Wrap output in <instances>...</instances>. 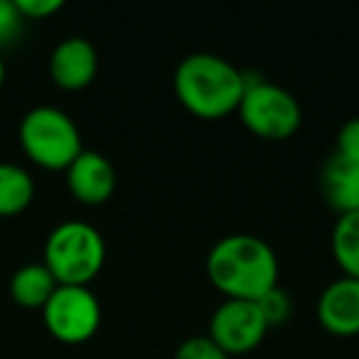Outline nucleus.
I'll use <instances>...</instances> for the list:
<instances>
[{
    "instance_id": "2",
    "label": "nucleus",
    "mask_w": 359,
    "mask_h": 359,
    "mask_svg": "<svg viewBox=\"0 0 359 359\" xmlns=\"http://www.w3.org/2000/svg\"><path fill=\"white\" fill-rule=\"evenodd\" d=\"M172 84L180 104L200 118H222L236 111L246 89L244 72L210 52L187 55L175 69Z\"/></svg>"
},
{
    "instance_id": "7",
    "label": "nucleus",
    "mask_w": 359,
    "mask_h": 359,
    "mask_svg": "<svg viewBox=\"0 0 359 359\" xmlns=\"http://www.w3.org/2000/svg\"><path fill=\"white\" fill-rule=\"evenodd\" d=\"M266 323L256 300L226 298L210 320V337L226 354H246L266 337Z\"/></svg>"
},
{
    "instance_id": "6",
    "label": "nucleus",
    "mask_w": 359,
    "mask_h": 359,
    "mask_svg": "<svg viewBox=\"0 0 359 359\" xmlns=\"http://www.w3.org/2000/svg\"><path fill=\"white\" fill-rule=\"evenodd\" d=\"M42 318L55 339L65 344H81L99 330L101 305L89 285H57L42 308Z\"/></svg>"
},
{
    "instance_id": "20",
    "label": "nucleus",
    "mask_w": 359,
    "mask_h": 359,
    "mask_svg": "<svg viewBox=\"0 0 359 359\" xmlns=\"http://www.w3.org/2000/svg\"><path fill=\"white\" fill-rule=\"evenodd\" d=\"M6 81V65H3V57H0V86Z\"/></svg>"
},
{
    "instance_id": "3",
    "label": "nucleus",
    "mask_w": 359,
    "mask_h": 359,
    "mask_svg": "<svg viewBox=\"0 0 359 359\" xmlns=\"http://www.w3.org/2000/svg\"><path fill=\"white\" fill-rule=\"evenodd\" d=\"M104 261V236L86 222H62L45 241V266L60 285H89Z\"/></svg>"
},
{
    "instance_id": "9",
    "label": "nucleus",
    "mask_w": 359,
    "mask_h": 359,
    "mask_svg": "<svg viewBox=\"0 0 359 359\" xmlns=\"http://www.w3.org/2000/svg\"><path fill=\"white\" fill-rule=\"evenodd\" d=\"M96 69H99V57L94 45L84 37H67L52 50L50 76L62 89H84L94 81Z\"/></svg>"
},
{
    "instance_id": "1",
    "label": "nucleus",
    "mask_w": 359,
    "mask_h": 359,
    "mask_svg": "<svg viewBox=\"0 0 359 359\" xmlns=\"http://www.w3.org/2000/svg\"><path fill=\"white\" fill-rule=\"evenodd\" d=\"M207 276L226 298L259 300L278 285V259L259 236L229 234L212 246Z\"/></svg>"
},
{
    "instance_id": "13",
    "label": "nucleus",
    "mask_w": 359,
    "mask_h": 359,
    "mask_svg": "<svg viewBox=\"0 0 359 359\" xmlns=\"http://www.w3.org/2000/svg\"><path fill=\"white\" fill-rule=\"evenodd\" d=\"M35 197V180L15 163H0V217L20 215Z\"/></svg>"
},
{
    "instance_id": "18",
    "label": "nucleus",
    "mask_w": 359,
    "mask_h": 359,
    "mask_svg": "<svg viewBox=\"0 0 359 359\" xmlns=\"http://www.w3.org/2000/svg\"><path fill=\"white\" fill-rule=\"evenodd\" d=\"M334 153H339L342 158H349V160H359V118H349L347 123L339 128Z\"/></svg>"
},
{
    "instance_id": "17",
    "label": "nucleus",
    "mask_w": 359,
    "mask_h": 359,
    "mask_svg": "<svg viewBox=\"0 0 359 359\" xmlns=\"http://www.w3.org/2000/svg\"><path fill=\"white\" fill-rule=\"evenodd\" d=\"M22 32V15L15 0H0V47L11 45Z\"/></svg>"
},
{
    "instance_id": "5",
    "label": "nucleus",
    "mask_w": 359,
    "mask_h": 359,
    "mask_svg": "<svg viewBox=\"0 0 359 359\" xmlns=\"http://www.w3.org/2000/svg\"><path fill=\"white\" fill-rule=\"evenodd\" d=\"M246 89L239 101V118L251 133L266 140H285L300 128L303 111L290 91L266 79H251L244 72Z\"/></svg>"
},
{
    "instance_id": "4",
    "label": "nucleus",
    "mask_w": 359,
    "mask_h": 359,
    "mask_svg": "<svg viewBox=\"0 0 359 359\" xmlns=\"http://www.w3.org/2000/svg\"><path fill=\"white\" fill-rule=\"evenodd\" d=\"M20 145L32 163L47 170H67L84 150L76 123L57 106H35L22 116Z\"/></svg>"
},
{
    "instance_id": "11",
    "label": "nucleus",
    "mask_w": 359,
    "mask_h": 359,
    "mask_svg": "<svg viewBox=\"0 0 359 359\" xmlns=\"http://www.w3.org/2000/svg\"><path fill=\"white\" fill-rule=\"evenodd\" d=\"M323 197L337 215L359 212V160L332 153L320 172Z\"/></svg>"
},
{
    "instance_id": "16",
    "label": "nucleus",
    "mask_w": 359,
    "mask_h": 359,
    "mask_svg": "<svg viewBox=\"0 0 359 359\" xmlns=\"http://www.w3.org/2000/svg\"><path fill=\"white\" fill-rule=\"evenodd\" d=\"M261 308V313H264L266 323L271 325H280L285 323V320L290 318V313H293V303H290V295L285 293V290H280L278 285L276 288H271L269 293L264 295V298L256 300Z\"/></svg>"
},
{
    "instance_id": "14",
    "label": "nucleus",
    "mask_w": 359,
    "mask_h": 359,
    "mask_svg": "<svg viewBox=\"0 0 359 359\" xmlns=\"http://www.w3.org/2000/svg\"><path fill=\"white\" fill-rule=\"evenodd\" d=\"M332 256L344 276L359 280V212L337 217L332 229Z\"/></svg>"
},
{
    "instance_id": "10",
    "label": "nucleus",
    "mask_w": 359,
    "mask_h": 359,
    "mask_svg": "<svg viewBox=\"0 0 359 359\" xmlns=\"http://www.w3.org/2000/svg\"><path fill=\"white\" fill-rule=\"evenodd\" d=\"M318 320L327 332L349 334L359 332V280L342 276L332 280L318 298Z\"/></svg>"
},
{
    "instance_id": "19",
    "label": "nucleus",
    "mask_w": 359,
    "mask_h": 359,
    "mask_svg": "<svg viewBox=\"0 0 359 359\" xmlns=\"http://www.w3.org/2000/svg\"><path fill=\"white\" fill-rule=\"evenodd\" d=\"M15 6L22 18H47L60 11L65 3L62 0H15Z\"/></svg>"
},
{
    "instance_id": "12",
    "label": "nucleus",
    "mask_w": 359,
    "mask_h": 359,
    "mask_svg": "<svg viewBox=\"0 0 359 359\" xmlns=\"http://www.w3.org/2000/svg\"><path fill=\"white\" fill-rule=\"evenodd\" d=\"M57 280L45 264H27L11 278V295L22 308H45L57 290Z\"/></svg>"
},
{
    "instance_id": "8",
    "label": "nucleus",
    "mask_w": 359,
    "mask_h": 359,
    "mask_svg": "<svg viewBox=\"0 0 359 359\" xmlns=\"http://www.w3.org/2000/svg\"><path fill=\"white\" fill-rule=\"evenodd\" d=\"M69 192L84 205H104L116 190V172L109 158L96 150H81L67 168Z\"/></svg>"
},
{
    "instance_id": "15",
    "label": "nucleus",
    "mask_w": 359,
    "mask_h": 359,
    "mask_svg": "<svg viewBox=\"0 0 359 359\" xmlns=\"http://www.w3.org/2000/svg\"><path fill=\"white\" fill-rule=\"evenodd\" d=\"M175 359H229V354L210 337V334H195L180 344Z\"/></svg>"
}]
</instances>
